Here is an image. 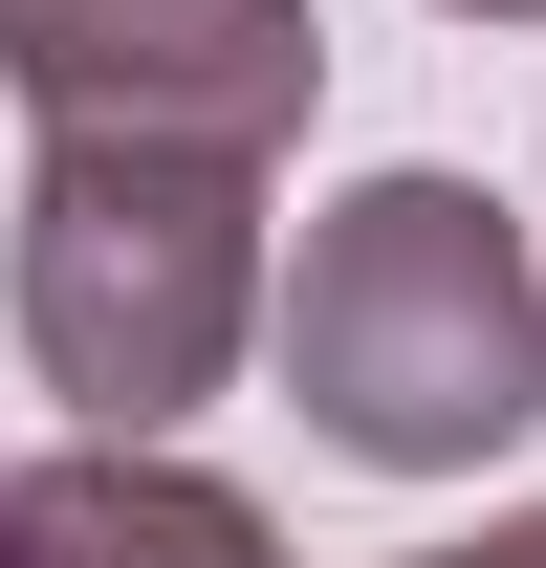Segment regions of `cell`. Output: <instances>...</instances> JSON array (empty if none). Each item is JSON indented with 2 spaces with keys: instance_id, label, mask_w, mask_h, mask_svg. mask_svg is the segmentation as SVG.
<instances>
[{
  "instance_id": "4",
  "label": "cell",
  "mask_w": 546,
  "mask_h": 568,
  "mask_svg": "<svg viewBox=\"0 0 546 568\" xmlns=\"http://www.w3.org/2000/svg\"><path fill=\"white\" fill-rule=\"evenodd\" d=\"M0 568H284V525L153 437H88V459H0Z\"/></svg>"
},
{
  "instance_id": "2",
  "label": "cell",
  "mask_w": 546,
  "mask_h": 568,
  "mask_svg": "<svg viewBox=\"0 0 546 568\" xmlns=\"http://www.w3.org/2000/svg\"><path fill=\"white\" fill-rule=\"evenodd\" d=\"M0 284H22V372H44L88 437H175L219 372H241V328H263V175H241V153L44 132Z\"/></svg>"
},
{
  "instance_id": "3",
  "label": "cell",
  "mask_w": 546,
  "mask_h": 568,
  "mask_svg": "<svg viewBox=\"0 0 546 568\" xmlns=\"http://www.w3.org/2000/svg\"><path fill=\"white\" fill-rule=\"evenodd\" d=\"M0 88L44 132H110V153H241L263 175L328 88V22L306 0H0Z\"/></svg>"
},
{
  "instance_id": "5",
  "label": "cell",
  "mask_w": 546,
  "mask_h": 568,
  "mask_svg": "<svg viewBox=\"0 0 546 568\" xmlns=\"http://www.w3.org/2000/svg\"><path fill=\"white\" fill-rule=\"evenodd\" d=\"M415 568H546V503H525V525H481V547H415Z\"/></svg>"
},
{
  "instance_id": "6",
  "label": "cell",
  "mask_w": 546,
  "mask_h": 568,
  "mask_svg": "<svg viewBox=\"0 0 546 568\" xmlns=\"http://www.w3.org/2000/svg\"><path fill=\"white\" fill-rule=\"evenodd\" d=\"M437 22H546V0H437Z\"/></svg>"
},
{
  "instance_id": "1",
  "label": "cell",
  "mask_w": 546,
  "mask_h": 568,
  "mask_svg": "<svg viewBox=\"0 0 546 568\" xmlns=\"http://www.w3.org/2000/svg\"><path fill=\"white\" fill-rule=\"evenodd\" d=\"M263 351H284V416L372 459V481H481L503 437L546 416V263L525 219L394 153V175H350L306 219V263L263 284Z\"/></svg>"
}]
</instances>
